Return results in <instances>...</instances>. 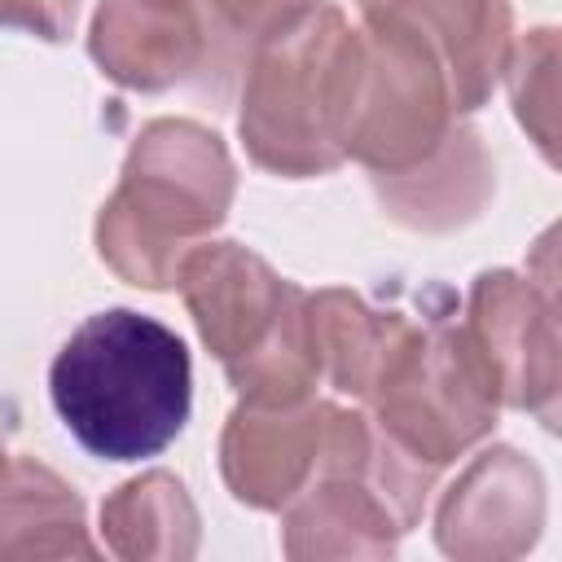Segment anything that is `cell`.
Returning a JSON list of instances; mask_svg holds the SVG:
<instances>
[{
    "instance_id": "1",
    "label": "cell",
    "mask_w": 562,
    "mask_h": 562,
    "mask_svg": "<svg viewBox=\"0 0 562 562\" xmlns=\"http://www.w3.org/2000/svg\"><path fill=\"white\" fill-rule=\"evenodd\" d=\"M48 395L61 426L105 461L162 452L189 422L193 369L176 329L110 307L88 316L53 356Z\"/></svg>"
},
{
    "instance_id": "2",
    "label": "cell",
    "mask_w": 562,
    "mask_h": 562,
    "mask_svg": "<svg viewBox=\"0 0 562 562\" xmlns=\"http://www.w3.org/2000/svg\"><path fill=\"white\" fill-rule=\"evenodd\" d=\"M228 202L224 140L193 119H158L136 136L123 180L97 215V250L123 281L171 290L184 255L224 224Z\"/></svg>"
},
{
    "instance_id": "3",
    "label": "cell",
    "mask_w": 562,
    "mask_h": 562,
    "mask_svg": "<svg viewBox=\"0 0 562 562\" xmlns=\"http://www.w3.org/2000/svg\"><path fill=\"white\" fill-rule=\"evenodd\" d=\"M356 31L342 9L307 4L250 48L241 140L263 171L303 180L342 162Z\"/></svg>"
},
{
    "instance_id": "4",
    "label": "cell",
    "mask_w": 562,
    "mask_h": 562,
    "mask_svg": "<svg viewBox=\"0 0 562 562\" xmlns=\"http://www.w3.org/2000/svg\"><path fill=\"white\" fill-rule=\"evenodd\" d=\"M206 351L246 404L307 400L321 369L307 334V290L237 241H202L176 277Z\"/></svg>"
},
{
    "instance_id": "5",
    "label": "cell",
    "mask_w": 562,
    "mask_h": 562,
    "mask_svg": "<svg viewBox=\"0 0 562 562\" xmlns=\"http://www.w3.org/2000/svg\"><path fill=\"white\" fill-rule=\"evenodd\" d=\"M364 404L386 439L439 470L492 435L501 395L470 329L426 316L404 329Z\"/></svg>"
},
{
    "instance_id": "6",
    "label": "cell",
    "mask_w": 562,
    "mask_h": 562,
    "mask_svg": "<svg viewBox=\"0 0 562 562\" xmlns=\"http://www.w3.org/2000/svg\"><path fill=\"white\" fill-rule=\"evenodd\" d=\"M452 114L443 66L422 40L386 22H364V31H356L342 158L364 162L373 176L404 171L448 136Z\"/></svg>"
},
{
    "instance_id": "7",
    "label": "cell",
    "mask_w": 562,
    "mask_h": 562,
    "mask_svg": "<svg viewBox=\"0 0 562 562\" xmlns=\"http://www.w3.org/2000/svg\"><path fill=\"white\" fill-rule=\"evenodd\" d=\"M474 347L483 351L496 395L509 408L536 413L549 430L558 426V303L553 277L540 285L518 272H483L470 290Z\"/></svg>"
},
{
    "instance_id": "8",
    "label": "cell",
    "mask_w": 562,
    "mask_h": 562,
    "mask_svg": "<svg viewBox=\"0 0 562 562\" xmlns=\"http://www.w3.org/2000/svg\"><path fill=\"white\" fill-rule=\"evenodd\" d=\"M334 404L294 400V404H237L224 439L220 470L228 492L255 509H285L321 470L338 430Z\"/></svg>"
},
{
    "instance_id": "9",
    "label": "cell",
    "mask_w": 562,
    "mask_h": 562,
    "mask_svg": "<svg viewBox=\"0 0 562 562\" xmlns=\"http://www.w3.org/2000/svg\"><path fill=\"white\" fill-rule=\"evenodd\" d=\"M544 522V479L518 448H492L470 461L439 505L435 536L448 558L501 562L536 544Z\"/></svg>"
},
{
    "instance_id": "10",
    "label": "cell",
    "mask_w": 562,
    "mask_h": 562,
    "mask_svg": "<svg viewBox=\"0 0 562 562\" xmlns=\"http://www.w3.org/2000/svg\"><path fill=\"white\" fill-rule=\"evenodd\" d=\"M88 53L123 88L162 92L206 70L198 0H101Z\"/></svg>"
},
{
    "instance_id": "11",
    "label": "cell",
    "mask_w": 562,
    "mask_h": 562,
    "mask_svg": "<svg viewBox=\"0 0 562 562\" xmlns=\"http://www.w3.org/2000/svg\"><path fill=\"white\" fill-rule=\"evenodd\" d=\"M364 22L422 40L443 66L452 110H479L509 57V0H360Z\"/></svg>"
},
{
    "instance_id": "12",
    "label": "cell",
    "mask_w": 562,
    "mask_h": 562,
    "mask_svg": "<svg viewBox=\"0 0 562 562\" xmlns=\"http://www.w3.org/2000/svg\"><path fill=\"white\" fill-rule=\"evenodd\" d=\"M492 176L496 171H492V158H487L479 132L452 123L448 136L426 158H417L404 171L373 176V189L391 220L422 228V233H443V228L470 224L479 215V206L496 189Z\"/></svg>"
},
{
    "instance_id": "13",
    "label": "cell",
    "mask_w": 562,
    "mask_h": 562,
    "mask_svg": "<svg viewBox=\"0 0 562 562\" xmlns=\"http://www.w3.org/2000/svg\"><path fill=\"white\" fill-rule=\"evenodd\" d=\"M83 501L31 457H0V558H92Z\"/></svg>"
},
{
    "instance_id": "14",
    "label": "cell",
    "mask_w": 562,
    "mask_h": 562,
    "mask_svg": "<svg viewBox=\"0 0 562 562\" xmlns=\"http://www.w3.org/2000/svg\"><path fill=\"white\" fill-rule=\"evenodd\" d=\"M413 316L378 312L351 290H321L307 294V334L316 351L321 378L351 400H369L373 382L382 378L391 351L400 347Z\"/></svg>"
},
{
    "instance_id": "15",
    "label": "cell",
    "mask_w": 562,
    "mask_h": 562,
    "mask_svg": "<svg viewBox=\"0 0 562 562\" xmlns=\"http://www.w3.org/2000/svg\"><path fill=\"white\" fill-rule=\"evenodd\" d=\"M101 531L119 558H193L198 553V509L184 483L167 470L127 479L101 505Z\"/></svg>"
},
{
    "instance_id": "16",
    "label": "cell",
    "mask_w": 562,
    "mask_h": 562,
    "mask_svg": "<svg viewBox=\"0 0 562 562\" xmlns=\"http://www.w3.org/2000/svg\"><path fill=\"white\" fill-rule=\"evenodd\" d=\"M505 70L518 123L540 145L544 162H558V35L540 26L527 40L509 44Z\"/></svg>"
},
{
    "instance_id": "17",
    "label": "cell",
    "mask_w": 562,
    "mask_h": 562,
    "mask_svg": "<svg viewBox=\"0 0 562 562\" xmlns=\"http://www.w3.org/2000/svg\"><path fill=\"white\" fill-rule=\"evenodd\" d=\"M316 0H198L202 31H206V70L202 79L211 83V70H220V88L233 75V61L250 53L268 31L290 22Z\"/></svg>"
},
{
    "instance_id": "18",
    "label": "cell",
    "mask_w": 562,
    "mask_h": 562,
    "mask_svg": "<svg viewBox=\"0 0 562 562\" xmlns=\"http://www.w3.org/2000/svg\"><path fill=\"white\" fill-rule=\"evenodd\" d=\"M79 0H0V26H22L40 40H66L75 26Z\"/></svg>"
},
{
    "instance_id": "19",
    "label": "cell",
    "mask_w": 562,
    "mask_h": 562,
    "mask_svg": "<svg viewBox=\"0 0 562 562\" xmlns=\"http://www.w3.org/2000/svg\"><path fill=\"white\" fill-rule=\"evenodd\" d=\"M0 457H4V452H0Z\"/></svg>"
}]
</instances>
